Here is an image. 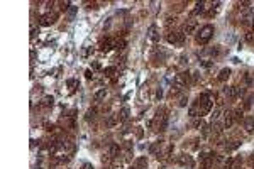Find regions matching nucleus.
Returning <instances> with one entry per match:
<instances>
[{"label":"nucleus","instance_id":"nucleus-31","mask_svg":"<svg viewBox=\"0 0 254 169\" xmlns=\"http://www.w3.org/2000/svg\"><path fill=\"white\" fill-rule=\"evenodd\" d=\"M247 5H251V2H241V7H242V9H246Z\"/></svg>","mask_w":254,"mask_h":169},{"label":"nucleus","instance_id":"nucleus-16","mask_svg":"<svg viewBox=\"0 0 254 169\" xmlns=\"http://www.w3.org/2000/svg\"><path fill=\"white\" fill-rule=\"evenodd\" d=\"M149 39L158 41V34H156V26H151L149 27Z\"/></svg>","mask_w":254,"mask_h":169},{"label":"nucleus","instance_id":"nucleus-8","mask_svg":"<svg viewBox=\"0 0 254 169\" xmlns=\"http://www.w3.org/2000/svg\"><path fill=\"white\" fill-rule=\"evenodd\" d=\"M239 164V159H234V157H229V159L225 161L224 164V169H235V166Z\"/></svg>","mask_w":254,"mask_h":169},{"label":"nucleus","instance_id":"nucleus-17","mask_svg":"<svg viewBox=\"0 0 254 169\" xmlns=\"http://www.w3.org/2000/svg\"><path fill=\"white\" fill-rule=\"evenodd\" d=\"M53 103H54V98L53 97H44L42 98V105L44 107H53Z\"/></svg>","mask_w":254,"mask_h":169},{"label":"nucleus","instance_id":"nucleus-1","mask_svg":"<svg viewBox=\"0 0 254 169\" xmlns=\"http://www.w3.org/2000/svg\"><path fill=\"white\" fill-rule=\"evenodd\" d=\"M196 103H198V108H200V115H205L207 112L212 108V103H214L212 95L210 93H202L198 97V100H196Z\"/></svg>","mask_w":254,"mask_h":169},{"label":"nucleus","instance_id":"nucleus-25","mask_svg":"<svg viewBox=\"0 0 254 169\" xmlns=\"http://www.w3.org/2000/svg\"><path fill=\"white\" fill-rule=\"evenodd\" d=\"M124 46H126L124 41H117V42H115V48H117V49H124Z\"/></svg>","mask_w":254,"mask_h":169},{"label":"nucleus","instance_id":"nucleus-10","mask_svg":"<svg viewBox=\"0 0 254 169\" xmlns=\"http://www.w3.org/2000/svg\"><path fill=\"white\" fill-rule=\"evenodd\" d=\"M244 127H246V130H254V117H247V119L244 120Z\"/></svg>","mask_w":254,"mask_h":169},{"label":"nucleus","instance_id":"nucleus-27","mask_svg":"<svg viewBox=\"0 0 254 169\" xmlns=\"http://www.w3.org/2000/svg\"><path fill=\"white\" fill-rule=\"evenodd\" d=\"M186 103H188V98H186V97H181V98H180V107H185Z\"/></svg>","mask_w":254,"mask_h":169},{"label":"nucleus","instance_id":"nucleus-26","mask_svg":"<svg viewBox=\"0 0 254 169\" xmlns=\"http://www.w3.org/2000/svg\"><path fill=\"white\" fill-rule=\"evenodd\" d=\"M115 123H117V117H110V119H108V125H110V127H114Z\"/></svg>","mask_w":254,"mask_h":169},{"label":"nucleus","instance_id":"nucleus-30","mask_svg":"<svg viewBox=\"0 0 254 169\" xmlns=\"http://www.w3.org/2000/svg\"><path fill=\"white\" fill-rule=\"evenodd\" d=\"M75 14H76V7H71V9H69V17H73Z\"/></svg>","mask_w":254,"mask_h":169},{"label":"nucleus","instance_id":"nucleus-29","mask_svg":"<svg viewBox=\"0 0 254 169\" xmlns=\"http://www.w3.org/2000/svg\"><path fill=\"white\" fill-rule=\"evenodd\" d=\"M36 34H37V30H36V27H32V29H31V39H34Z\"/></svg>","mask_w":254,"mask_h":169},{"label":"nucleus","instance_id":"nucleus-9","mask_svg":"<svg viewBox=\"0 0 254 169\" xmlns=\"http://www.w3.org/2000/svg\"><path fill=\"white\" fill-rule=\"evenodd\" d=\"M112 44H114V41L110 39V37H107L105 41H102V44H100V49H102V51H108L110 48H112Z\"/></svg>","mask_w":254,"mask_h":169},{"label":"nucleus","instance_id":"nucleus-13","mask_svg":"<svg viewBox=\"0 0 254 169\" xmlns=\"http://www.w3.org/2000/svg\"><path fill=\"white\" fill-rule=\"evenodd\" d=\"M229 76H230V70H229V68H225V70L220 71V74H219V80H220V81H225L227 78H229Z\"/></svg>","mask_w":254,"mask_h":169},{"label":"nucleus","instance_id":"nucleus-22","mask_svg":"<svg viewBox=\"0 0 254 169\" xmlns=\"http://www.w3.org/2000/svg\"><path fill=\"white\" fill-rule=\"evenodd\" d=\"M103 73H105L107 76H110V74H114V73H115V68H114V66H108V68H105V71H103Z\"/></svg>","mask_w":254,"mask_h":169},{"label":"nucleus","instance_id":"nucleus-2","mask_svg":"<svg viewBox=\"0 0 254 169\" xmlns=\"http://www.w3.org/2000/svg\"><path fill=\"white\" fill-rule=\"evenodd\" d=\"M212 36H214V26L207 24V26H203V27L200 29V34L196 36V41H198L200 44H207Z\"/></svg>","mask_w":254,"mask_h":169},{"label":"nucleus","instance_id":"nucleus-20","mask_svg":"<svg viewBox=\"0 0 254 169\" xmlns=\"http://www.w3.org/2000/svg\"><path fill=\"white\" fill-rule=\"evenodd\" d=\"M205 123H203V120L202 119H196V120H193V127L195 129H200V127H203Z\"/></svg>","mask_w":254,"mask_h":169},{"label":"nucleus","instance_id":"nucleus-34","mask_svg":"<svg viewBox=\"0 0 254 169\" xmlns=\"http://www.w3.org/2000/svg\"><path fill=\"white\" fill-rule=\"evenodd\" d=\"M130 169H136V168H130Z\"/></svg>","mask_w":254,"mask_h":169},{"label":"nucleus","instance_id":"nucleus-6","mask_svg":"<svg viewBox=\"0 0 254 169\" xmlns=\"http://www.w3.org/2000/svg\"><path fill=\"white\" fill-rule=\"evenodd\" d=\"M224 93L229 97V98H237L239 97V88L237 86H227L224 90Z\"/></svg>","mask_w":254,"mask_h":169},{"label":"nucleus","instance_id":"nucleus-19","mask_svg":"<svg viewBox=\"0 0 254 169\" xmlns=\"http://www.w3.org/2000/svg\"><path fill=\"white\" fill-rule=\"evenodd\" d=\"M95 115H97V110H95V108H90V110L87 112V117H85V119H87L88 122H90V120H93V119H95Z\"/></svg>","mask_w":254,"mask_h":169},{"label":"nucleus","instance_id":"nucleus-35","mask_svg":"<svg viewBox=\"0 0 254 169\" xmlns=\"http://www.w3.org/2000/svg\"><path fill=\"white\" fill-rule=\"evenodd\" d=\"M37 169H41V168H37Z\"/></svg>","mask_w":254,"mask_h":169},{"label":"nucleus","instance_id":"nucleus-21","mask_svg":"<svg viewBox=\"0 0 254 169\" xmlns=\"http://www.w3.org/2000/svg\"><path fill=\"white\" fill-rule=\"evenodd\" d=\"M180 162H181V164H192V159H190L188 156H185V154H183V156L180 157Z\"/></svg>","mask_w":254,"mask_h":169},{"label":"nucleus","instance_id":"nucleus-32","mask_svg":"<svg viewBox=\"0 0 254 169\" xmlns=\"http://www.w3.org/2000/svg\"><path fill=\"white\" fill-rule=\"evenodd\" d=\"M85 76H87V78H92V71L87 70V71H85Z\"/></svg>","mask_w":254,"mask_h":169},{"label":"nucleus","instance_id":"nucleus-15","mask_svg":"<svg viewBox=\"0 0 254 169\" xmlns=\"http://www.w3.org/2000/svg\"><path fill=\"white\" fill-rule=\"evenodd\" d=\"M232 113H234V122H235V120H237V122H241V120L244 119V112H242L241 108L235 110V112H232Z\"/></svg>","mask_w":254,"mask_h":169},{"label":"nucleus","instance_id":"nucleus-28","mask_svg":"<svg viewBox=\"0 0 254 169\" xmlns=\"http://www.w3.org/2000/svg\"><path fill=\"white\" fill-rule=\"evenodd\" d=\"M219 113H220V110H219V108H217V110H214V115H212V119H214V122H215L217 119H219Z\"/></svg>","mask_w":254,"mask_h":169},{"label":"nucleus","instance_id":"nucleus-11","mask_svg":"<svg viewBox=\"0 0 254 169\" xmlns=\"http://www.w3.org/2000/svg\"><path fill=\"white\" fill-rule=\"evenodd\" d=\"M203 10H205V2H198V3L195 5V9H193V14L198 15V14H202Z\"/></svg>","mask_w":254,"mask_h":169},{"label":"nucleus","instance_id":"nucleus-7","mask_svg":"<svg viewBox=\"0 0 254 169\" xmlns=\"http://www.w3.org/2000/svg\"><path fill=\"white\" fill-rule=\"evenodd\" d=\"M232 123H234V113H232V112H225V117H224V125H225V129L232 127Z\"/></svg>","mask_w":254,"mask_h":169},{"label":"nucleus","instance_id":"nucleus-4","mask_svg":"<svg viewBox=\"0 0 254 169\" xmlns=\"http://www.w3.org/2000/svg\"><path fill=\"white\" fill-rule=\"evenodd\" d=\"M195 29H196V20L190 19V20H186L185 27H183V32H185V36H188V34H193Z\"/></svg>","mask_w":254,"mask_h":169},{"label":"nucleus","instance_id":"nucleus-24","mask_svg":"<svg viewBox=\"0 0 254 169\" xmlns=\"http://www.w3.org/2000/svg\"><path fill=\"white\" fill-rule=\"evenodd\" d=\"M76 85H78V81H76V80H68V86L71 90H75V86H76Z\"/></svg>","mask_w":254,"mask_h":169},{"label":"nucleus","instance_id":"nucleus-33","mask_svg":"<svg viewBox=\"0 0 254 169\" xmlns=\"http://www.w3.org/2000/svg\"><path fill=\"white\" fill-rule=\"evenodd\" d=\"M83 169H93V166H92V164H85V166H83Z\"/></svg>","mask_w":254,"mask_h":169},{"label":"nucleus","instance_id":"nucleus-18","mask_svg":"<svg viewBox=\"0 0 254 169\" xmlns=\"http://www.w3.org/2000/svg\"><path fill=\"white\" fill-rule=\"evenodd\" d=\"M119 119H120V120H127V119H129V108H127V107H124V108L120 110Z\"/></svg>","mask_w":254,"mask_h":169},{"label":"nucleus","instance_id":"nucleus-23","mask_svg":"<svg viewBox=\"0 0 254 169\" xmlns=\"http://www.w3.org/2000/svg\"><path fill=\"white\" fill-rule=\"evenodd\" d=\"M137 164H139V168H146V164H147L146 157H141V159L137 161Z\"/></svg>","mask_w":254,"mask_h":169},{"label":"nucleus","instance_id":"nucleus-5","mask_svg":"<svg viewBox=\"0 0 254 169\" xmlns=\"http://www.w3.org/2000/svg\"><path fill=\"white\" fill-rule=\"evenodd\" d=\"M54 19H56V15H54V14H53V15H51V14H46V15H42V17L39 19V24L46 27V26H51V24L54 22Z\"/></svg>","mask_w":254,"mask_h":169},{"label":"nucleus","instance_id":"nucleus-12","mask_svg":"<svg viewBox=\"0 0 254 169\" xmlns=\"http://www.w3.org/2000/svg\"><path fill=\"white\" fill-rule=\"evenodd\" d=\"M108 154H110L112 157L117 156V154H119V146H117V144H110V146H108Z\"/></svg>","mask_w":254,"mask_h":169},{"label":"nucleus","instance_id":"nucleus-14","mask_svg":"<svg viewBox=\"0 0 254 169\" xmlns=\"http://www.w3.org/2000/svg\"><path fill=\"white\" fill-rule=\"evenodd\" d=\"M105 97H107V90H105V88H103V90H98L97 93H95V100H97V101L103 100Z\"/></svg>","mask_w":254,"mask_h":169},{"label":"nucleus","instance_id":"nucleus-3","mask_svg":"<svg viewBox=\"0 0 254 169\" xmlns=\"http://www.w3.org/2000/svg\"><path fill=\"white\" fill-rule=\"evenodd\" d=\"M168 41L173 42V44H178V46H183V42H185V32H171L168 36Z\"/></svg>","mask_w":254,"mask_h":169}]
</instances>
